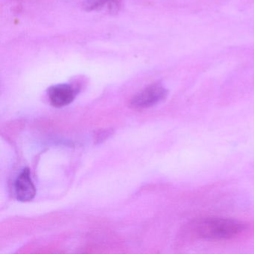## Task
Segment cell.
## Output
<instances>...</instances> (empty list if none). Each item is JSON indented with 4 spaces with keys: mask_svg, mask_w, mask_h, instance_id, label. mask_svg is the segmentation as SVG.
I'll return each instance as SVG.
<instances>
[{
    "mask_svg": "<svg viewBox=\"0 0 254 254\" xmlns=\"http://www.w3.org/2000/svg\"><path fill=\"white\" fill-rule=\"evenodd\" d=\"M249 227L248 223L233 218L205 217L186 225L184 235L190 240H231L245 234Z\"/></svg>",
    "mask_w": 254,
    "mask_h": 254,
    "instance_id": "6da1fadb",
    "label": "cell"
},
{
    "mask_svg": "<svg viewBox=\"0 0 254 254\" xmlns=\"http://www.w3.org/2000/svg\"><path fill=\"white\" fill-rule=\"evenodd\" d=\"M169 91L160 83L151 84L136 93L130 102L131 108L147 109L158 105L167 97Z\"/></svg>",
    "mask_w": 254,
    "mask_h": 254,
    "instance_id": "7a4b0ae2",
    "label": "cell"
},
{
    "mask_svg": "<svg viewBox=\"0 0 254 254\" xmlns=\"http://www.w3.org/2000/svg\"><path fill=\"white\" fill-rule=\"evenodd\" d=\"M14 191L17 199L21 202L31 201L36 195V187L32 181L30 170L25 168L14 182Z\"/></svg>",
    "mask_w": 254,
    "mask_h": 254,
    "instance_id": "3957f363",
    "label": "cell"
},
{
    "mask_svg": "<svg viewBox=\"0 0 254 254\" xmlns=\"http://www.w3.org/2000/svg\"><path fill=\"white\" fill-rule=\"evenodd\" d=\"M77 90L70 84H60L52 86L48 90L50 103L56 108H63L72 103L76 96Z\"/></svg>",
    "mask_w": 254,
    "mask_h": 254,
    "instance_id": "277c9868",
    "label": "cell"
},
{
    "mask_svg": "<svg viewBox=\"0 0 254 254\" xmlns=\"http://www.w3.org/2000/svg\"><path fill=\"white\" fill-rule=\"evenodd\" d=\"M121 0H85L84 9L88 11H105L117 13L120 11Z\"/></svg>",
    "mask_w": 254,
    "mask_h": 254,
    "instance_id": "5b68a950",
    "label": "cell"
}]
</instances>
